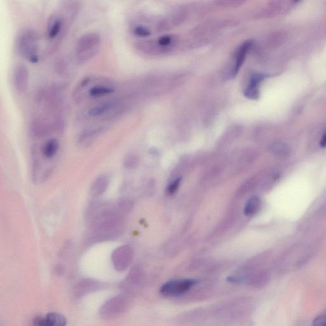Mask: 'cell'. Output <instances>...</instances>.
Segmentation results:
<instances>
[{"mask_svg":"<svg viewBox=\"0 0 326 326\" xmlns=\"http://www.w3.org/2000/svg\"><path fill=\"white\" fill-rule=\"evenodd\" d=\"M29 79L28 69L23 64L16 66L14 71L13 82L17 93L23 94L28 89Z\"/></svg>","mask_w":326,"mask_h":326,"instance_id":"cell-9","label":"cell"},{"mask_svg":"<svg viewBox=\"0 0 326 326\" xmlns=\"http://www.w3.org/2000/svg\"><path fill=\"white\" fill-rule=\"evenodd\" d=\"M101 44L98 33L91 32L84 34L78 40L76 45V55L79 63H85L98 53Z\"/></svg>","mask_w":326,"mask_h":326,"instance_id":"cell-3","label":"cell"},{"mask_svg":"<svg viewBox=\"0 0 326 326\" xmlns=\"http://www.w3.org/2000/svg\"><path fill=\"white\" fill-rule=\"evenodd\" d=\"M128 300L123 296H117L107 301L102 306L99 314L101 317L105 319L117 317L121 315L128 307Z\"/></svg>","mask_w":326,"mask_h":326,"instance_id":"cell-7","label":"cell"},{"mask_svg":"<svg viewBox=\"0 0 326 326\" xmlns=\"http://www.w3.org/2000/svg\"><path fill=\"white\" fill-rule=\"evenodd\" d=\"M261 201L257 196H253L248 200L245 206L244 213L246 215H252L258 211L260 208Z\"/></svg>","mask_w":326,"mask_h":326,"instance_id":"cell-18","label":"cell"},{"mask_svg":"<svg viewBox=\"0 0 326 326\" xmlns=\"http://www.w3.org/2000/svg\"><path fill=\"white\" fill-rule=\"evenodd\" d=\"M123 103L124 101L120 99L103 102L89 108L87 115L89 118H110L121 113L123 108Z\"/></svg>","mask_w":326,"mask_h":326,"instance_id":"cell-5","label":"cell"},{"mask_svg":"<svg viewBox=\"0 0 326 326\" xmlns=\"http://www.w3.org/2000/svg\"><path fill=\"white\" fill-rule=\"evenodd\" d=\"M108 180L105 176H99L94 182L91 188V193L93 196H99L103 194L105 191L107 187H108Z\"/></svg>","mask_w":326,"mask_h":326,"instance_id":"cell-15","label":"cell"},{"mask_svg":"<svg viewBox=\"0 0 326 326\" xmlns=\"http://www.w3.org/2000/svg\"><path fill=\"white\" fill-rule=\"evenodd\" d=\"M181 179L180 178L176 179L172 183L169 185L168 188V192L170 195H173L177 191L179 186H180Z\"/></svg>","mask_w":326,"mask_h":326,"instance_id":"cell-20","label":"cell"},{"mask_svg":"<svg viewBox=\"0 0 326 326\" xmlns=\"http://www.w3.org/2000/svg\"><path fill=\"white\" fill-rule=\"evenodd\" d=\"M133 250L128 246H123L114 251L113 261L114 267L118 271H124L133 261Z\"/></svg>","mask_w":326,"mask_h":326,"instance_id":"cell-8","label":"cell"},{"mask_svg":"<svg viewBox=\"0 0 326 326\" xmlns=\"http://www.w3.org/2000/svg\"><path fill=\"white\" fill-rule=\"evenodd\" d=\"M17 46L20 54L31 63L39 61L38 39L33 31L26 30L20 34Z\"/></svg>","mask_w":326,"mask_h":326,"instance_id":"cell-4","label":"cell"},{"mask_svg":"<svg viewBox=\"0 0 326 326\" xmlns=\"http://www.w3.org/2000/svg\"><path fill=\"white\" fill-rule=\"evenodd\" d=\"M312 326H326V319L324 315L318 316L313 320Z\"/></svg>","mask_w":326,"mask_h":326,"instance_id":"cell-21","label":"cell"},{"mask_svg":"<svg viewBox=\"0 0 326 326\" xmlns=\"http://www.w3.org/2000/svg\"><path fill=\"white\" fill-rule=\"evenodd\" d=\"M66 319L58 313H49L45 317H37L33 320V326H66Z\"/></svg>","mask_w":326,"mask_h":326,"instance_id":"cell-10","label":"cell"},{"mask_svg":"<svg viewBox=\"0 0 326 326\" xmlns=\"http://www.w3.org/2000/svg\"><path fill=\"white\" fill-rule=\"evenodd\" d=\"M116 87L108 80L89 77L84 79L75 89L74 98L77 101L84 98H99L115 93Z\"/></svg>","mask_w":326,"mask_h":326,"instance_id":"cell-1","label":"cell"},{"mask_svg":"<svg viewBox=\"0 0 326 326\" xmlns=\"http://www.w3.org/2000/svg\"><path fill=\"white\" fill-rule=\"evenodd\" d=\"M263 74H256L251 77L249 85L245 91V96L248 98L256 99L259 97V85L265 79Z\"/></svg>","mask_w":326,"mask_h":326,"instance_id":"cell-12","label":"cell"},{"mask_svg":"<svg viewBox=\"0 0 326 326\" xmlns=\"http://www.w3.org/2000/svg\"><path fill=\"white\" fill-rule=\"evenodd\" d=\"M100 286V283L97 282L96 281H84L79 286L78 289H77L78 295L83 296L89 293L93 292L94 291L98 290Z\"/></svg>","mask_w":326,"mask_h":326,"instance_id":"cell-16","label":"cell"},{"mask_svg":"<svg viewBox=\"0 0 326 326\" xmlns=\"http://www.w3.org/2000/svg\"><path fill=\"white\" fill-rule=\"evenodd\" d=\"M103 131V127H93V128L86 129L82 133L81 137H80V141L84 144L90 143Z\"/></svg>","mask_w":326,"mask_h":326,"instance_id":"cell-13","label":"cell"},{"mask_svg":"<svg viewBox=\"0 0 326 326\" xmlns=\"http://www.w3.org/2000/svg\"><path fill=\"white\" fill-rule=\"evenodd\" d=\"M176 37L164 34L155 39L142 40L136 42L135 48L141 53L149 56L168 55L175 46Z\"/></svg>","mask_w":326,"mask_h":326,"instance_id":"cell-2","label":"cell"},{"mask_svg":"<svg viewBox=\"0 0 326 326\" xmlns=\"http://www.w3.org/2000/svg\"><path fill=\"white\" fill-rule=\"evenodd\" d=\"M197 283L198 281L194 279L171 280L162 286L160 293L165 297H177L184 295Z\"/></svg>","mask_w":326,"mask_h":326,"instance_id":"cell-6","label":"cell"},{"mask_svg":"<svg viewBox=\"0 0 326 326\" xmlns=\"http://www.w3.org/2000/svg\"><path fill=\"white\" fill-rule=\"evenodd\" d=\"M64 23L63 17L56 15L51 17L47 27V33L49 39H55L60 34L64 28Z\"/></svg>","mask_w":326,"mask_h":326,"instance_id":"cell-11","label":"cell"},{"mask_svg":"<svg viewBox=\"0 0 326 326\" xmlns=\"http://www.w3.org/2000/svg\"><path fill=\"white\" fill-rule=\"evenodd\" d=\"M153 31L147 25L142 24H137L134 25L132 28V33L134 36L140 37V38L146 39L151 35Z\"/></svg>","mask_w":326,"mask_h":326,"instance_id":"cell-17","label":"cell"},{"mask_svg":"<svg viewBox=\"0 0 326 326\" xmlns=\"http://www.w3.org/2000/svg\"><path fill=\"white\" fill-rule=\"evenodd\" d=\"M250 46V42H245V43H244L242 46H241L240 49H239L237 56H236L235 65L234 66L233 70L232 71L233 77H235L236 75L237 74L239 69H240L241 66L242 65L244 60H245L246 54H247L248 49L249 48Z\"/></svg>","mask_w":326,"mask_h":326,"instance_id":"cell-14","label":"cell"},{"mask_svg":"<svg viewBox=\"0 0 326 326\" xmlns=\"http://www.w3.org/2000/svg\"><path fill=\"white\" fill-rule=\"evenodd\" d=\"M325 146V134H323L322 138V139H321L320 146L322 147V148H324Z\"/></svg>","mask_w":326,"mask_h":326,"instance_id":"cell-22","label":"cell"},{"mask_svg":"<svg viewBox=\"0 0 326 326\" xmlns=\"http://www.w3.org/2000/svg\"><path fill=\"white\" fill-rule=\"evenodd\" d=\"M138 163V159L134 156H129L126 157L125 159H124V166H125L126 168H135L136 166H137Z\"/></svg>","mask_w":326,"mask_h":326,"instance_id":"cell-19","label":"cell"}]
</instances>
